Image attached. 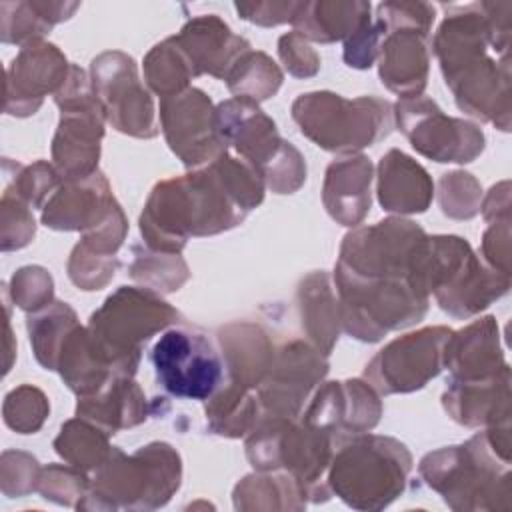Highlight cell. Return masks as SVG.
<instances>
[{
  "mask_svg": "<svg viewBox=\"0 0 512 512\" xmlns=\"http://www.w3.org/2000/svg\"><path fill=\"white\" fill-rule=\"evenodd\" d=\"M54 26L38 10L36 0L0 2V40L26 46L42 40Z\"/></svg>",
  "mask_w": 512,
  "mask_h": 512,
  "instance_id": "b9f144b4",
  "label": "cell"
},
{
  "mask_svg": "<svg viewBox=\"0 0 512 512\" xmlns=\"http://www.w3.org/2000/svg\"><path fill=\"white\" fill-rule=\"evenodd\" d=\"M480 212L484 220L498 222V220H510V182L502 180L496 186L490 188L486 196H482Z\"/></svg>",
  "mask_w": 512,
  "mask_h": 512,
  "instance_id": "6f0895ef",
  "label": "cell"
},
{
  "mask_svg": "<svg viewBox=\"0 0 512 512\" xmlns=\"http://www.w3.org/2000/svg\"><path fill=\"white\" fill-rule=\"evenodd\" d=\"M8 294L14 306L32 314L54 300V280L42 266H22L12 274Z\"/></svg>",
  "mask_w": 512,
  "mask_h": 512,
  "instance_id": "7dc6e473",
  "label": "cell"
},
{
  "mask_svg": "<svg viewBox=\"0 0 512 512\" xmlns=\"http://www.w3.org/2000/svg\"><path fill=\"white\" fill-rule=\"evenodd\" d=\"M376 18L384 22V26H412L430 32L434 18H436V8L428 2H382L376 8Z\"/></svg>",
  "mask_w": 512,
  "mask_h": 512,
  "instance_id": "db71d44e",
  "label": "cell"
},
{
  "mask_svg": "<svg viewBox=\"0 0 512 512\" xmlns=\"http://www.w3.org/2000/svg\"><path fill=\"white\" fill-rule=\"evenodd\" d=\"M118 204L108 178L98 170L82 180H64L42 208L46 228L62 232H88L96 228Z\"/></svg>",
  "mask_w": 512,
  "mask_h": 512,
  "instance_id": "603a6c76",
  "label": "cell"
},
{
  "mask_svg": "<svg viewBox=\"0 0 512 512\" xmlns=\"http://www.w3.org/2000/svg\"><path fill=\"white\" fill-rule=\"evenodd\" d=\"M340 326L360 342H380L388 332L418 324L430 296L418 292L408 278H356L334 268Z\"/></svg>",
  "mask_w": 512,
  "mask_h": 512,
  "instance_id": "8fae6325",
  "label": "cell"
},
{
  "mask_svg": "<svg viewBox=\"0 0 512 512\" xmlns=\"http://www.w3.org/2000/svg\"><path fill=\"white\" fill-rule=\"evenodd\" d=\"M376 194L386 212L422 214L432 204L434 182L422 164L392 148L378 162Z\"/></svg>",
  "mask_w": 512,
  "mask_h": 512,
  "instance_id": "f1b7e54d",
  "label": "cell"
},
{
  "mask_svg": "<svg viewBox=\"0 0 512 512\" xmlns=\"http://www.w3.org/2000/svg\"><path fill=\"white\" fill-rule=\"evenodd\" d=\"M90 80L112 128L144 140L158 136L154 100L142 84L132 56L120 50L98 54L90 62Z\"/></svg>",
  "mask_w": 512,
  "mask_h": 512,
  "instance_id": "2e32d148",
  "label": "cell"
},
{
  "mask_svg": "<svg viewBox=\"0 0 512 512\" xmlns=\"http://www.w3.org/2000/svg\"><path fill=\"white\" fill-rule=\"evenodd\" d=\"M56 372L76 396L94 394L116 376L92 346L88 328L80 324L64 340L58 354Z\"/></svg>",
  "mask_w": 512,
  "mask_h": 512,
  "instance_id": "d6a6232c",
  "label": "cell"
},
{
  "mask_svg": "<svg viewBox=\"0 0 512 512\" xmlns=\"http://www.w3.org/2000/svg\"><path fill=\"white\" fill-rule=\"evenodd\" d=\"M266 184L226 150L214 162L160 180L148 194L138 226L144 246L180 254L190 238L222 234L244 222L264 200Z\"/></svg>",
  "mask_w": 512,
  "mask_h": 512,
  "instance_id": "6da1fadb",
  "label": "cell"
},
{
  "mask_svg": "<svg viewBox=\"0 0 512 512\" xmlns=\"http://www.w3.org/2000/svg\"><path fill=\"white\" fill-rule=\"evenodd\" d=\"M438 204L444 216L454 220H470L480 212L482 186L464 170L442 174L438 180Z\"/></svg>",
  "mask_w": 512,
  "mask_h": 512,
  "instance_id": "ee69618b",
  "label": "cell"
},
{
  "mask_svg": "<svg viewBox=\"0 0 512 512\" xmlns=\"http://www.w3.org/2000/svg\"><path fill=\"white\" fill-rule=\"evenodd\" d=\"M216 340L224 360L226 378L256 392L276 354V344L268 332L256 322L236 320L224 324L218 330Z\"/></svg>",
  "mask_w": 512,
  "mask_h": 512,
  "instance_id": "83f0119b",
  "label": "cell"
},
{
  "mask_svg": "<svg viewBox=\"0 0 512 512\" xmlns=\"http://www.w3.org/2000/svg\"><path fill=\"white\" fill-rule=\"evenodd\" d=\"M54 102L60 108V122L52 138V164L62 180L88 178L98 172L106 120L90 74L72 64Z\"/></svg>",
  "mask_w": 512,
  "mask_h": 512,
  "instance_id": "7c38bea8",
  "label": "cell"
},
{
  "mask_svg": "<svg viewBox=\"0 0 512 512\" xmlns=\"http://www.w3.org/2000/svg\"><path fill=\"white\" fill-rule=\"evenodd\" d=\"M50 414L48 396L32 386L22 384L10 390L2 402L4 424L18 434H36Z\"/></svg>",
  "mask_w": 512,
  "mask_h": 512,
  "instance_id": "7bdbcfd3",
  "label": "cell"
},
{
  "mask_svg": "<svg viewBox=\"0 0 512 512\" xmlns=\"http://www.w3.org/2000/svg\"><path fill=\"white\" fill-rule=\"evenodd\" d=\"M428 38L430 32L420 28L386 26L376 60L378 74L382 84L400 100L424 94L430 70Z\"/></svg>",
  "mask_w": 512,
  "mask_h": 512,
  "instance_id": "7402d4cb",
  "label": "cell"
},
{
  "mask_svg": "<svg viewBox=\"0 0 512 512\" xmlns=\"http://www.w3.org/2000/svg\"><path fill=\"white\" fill-rule=\"evenodd\" d=\"M160 130L188 170L206 166L230 150L218 128L216 106L200 88L160 98Z\"/></svg>",
  "mask_w": 512,
  "mask_h": 512,
  "instance_id": "d6986e66",
  "label": "cell"
},
{
  "mask_svg": "<svg viewBox=\"0 0 512 512\" xmlns=\"http://www.w3.org/2000/svg\"><path fill=\"white\" fill-rule=\"evenodd\" d=\"M408 280L460 320L480 314L510 288L508 274L490 268L468 240L454 234H426L412 256Z\"/></svg>",
  "mask_w": 512,
  "mask_h": 512,
  "instance_id": "3957f363",
  "label": "cell"
},
{
  "mask_svg": "<svg viewBox=\"0 0 512 512\" xmlns=\"http://www.w3.org/2000/svg\"><path fill=\"white\" fill-rule=\"evenodd\" d=\"M278 56H280L284 68L288 70V74H292L296 78H312L320 70L318 52L296 30L280 36Z\"/></svg>",
  "mask_w": 512,
  "mask_h": 512,
  "instance_id": "f5cc1de1",
  "label": "cell"
},
{
  "mask_svg": "<svg viewBox=\"0 0 512 512\" xmlns=\"http://www.w3.org/2000/svg\"><path fill=\"white\" fill-rule=\"evenodd\" d=\"M392 108L394 124L424 158L468 164L484 152L486 138L478 124L444 114L442 108L424 94L398 100Z\"/></svg>",
  "mask_w": 512,
  "mask_h": 512,
  "instance_id": "9a60e30c",
  "label": "cell"
},
{
  "mask_svg": "<svg viewBox=\"0 0 512 512\" xmlns=\"http://www.w3.org/2000/svg\"><path fill=\"white\" fill-rule=\"evenodd\" d=\"M410 472L412 454L406 444L392 436L362 432L336 444L326 484L354 510H382L406 490Z\"/></svg>",
  "mask_w": 512,
  "mask_h": 512,
  "instance_id": "5b68a950",
  "label": "cell"
},
{
  "mask_svg": "<svg viewBox=\"0 0 512 512\" xmlns=\"http://www.w3.org/2000/svg\"><path fill=\"white\" fill-rule=\"evenodd\" d=\"M204 412L208 430L224 438H242L260 420L256 392L228 378L206 400Z\"/></svg>",
  "mask_w": 512,
  "mask_h": 512,
  "instance_id": "e575fe53",
  "label": "cell"
},
{
  "mask_svg": "<svg viewBox=\"0 0 512 512\" xmlns=\"http://www.w3.org/2000/svg\"><path fill=\"white\" fill-rule=\"evenodd\" d=\"M374 166L364 154L342 156L328 164L322 184V204L332 220L356 228L370 212Z\"/></svg>",
  "mask_w": 512,
  "mask_h": 512,
  "instance_id": "484cf974",
  "label": "cell"
},
{
  "mask_svg": "<svg viewBox=\"0 0 512 512\" xmlns=\"http://www.w3.org/2000/svg\"><path fill=\"white\" fill-rule=\"evenodd\" d=\"M70 66L52 42L38 40L22 46L6 68L4 112L18 118L36 114L44 98L64 86Z\"/></svg>",
  "mask_w": 512,
  "mask_h": 512,
  "instance_id": "ffe728a7",
  "label": "cell"
},
{
  "mask_svg": "<svg viewBox=\"0 0 512 512\" xmlns=\"http://www.w3.org/2000/svg\"><path fill=\"white\" fill-rule=\"evenodd\" d=\"M182 484V458L168 442H150L132 454L112 448L94 472L78 510H156Z\"/></svg>",
  "mask_w": 512,
  "mask_h": 512,
  "instance_id": "8992f818",
  "label": "cell"
},
{
  "mask_svg": "<svg viewBox=\"0 0 512 512\" xmlns=\"http://www.w3.org/2000/svg\"><path fill=\"white\" fill-rule=\"evenodd\" d=\"M184 316L160 294L144 286L116 288L88 320V336L100 358L116 376H134L142 360V344Z\"/></svg>",
  "mask_w": 512,
  "mask_h": 512,
  "instance_id": "52a82bcc",
  "label": "cell"
},
{
  "mask_svg": "<svg viewBox=\"0 0 512 512\" xmlns=\"http://www.w3.org/2000/svg\"><path fill=\"white\" fill-rule=\"evenodd\" d=\"M126 234H128V220L124 216L122 206L116 204L96 228L82 234L80 244H84L88 250L96 254L116 256V252L126 240Z\"/></svg>",
  "mask_w": 512,
  "mask_h": 512,
  "instance_id": "816d5d0a",
  "label": "cell"
},
{
  "mask_svg": "<svg viewBox=\"0 0 512 512\" xmlns=\"http://www.w3.org/2000/svg\"><path fill=\"white\" fill-rule=\"evenodd\" d=\"M300 2L298 0H256V2H236L234 8L238 16L246 22H252L256 26H278V24H292L296 10Z\"/></svg>",
  "mask_w": 512,
  "mask_h": 512,
  "instance_id": "11a10c76",
  "label": "cell"
},
{
  "mask_svg": "<svg viewBox=\"0 0 512 512\" xmlns=\"http://www.w3.org/2000/svg\"><path fill=\"white\" fill-rule=\"evenodd\" d=\"M448 326H426L388 342L364 368V380L380 394H408L424 388L444 368Z\"/></svg>",
  "mask_w": 512,
  "mask_h": 512,
  "instance_id": "e0dca14e",
  "label": "cell"
},
{
  "mask_svg": "<svg viewBox=\"0 0 512 512\" xmlns=\"http://www.w3.org/2000/svg\"><path fill=\"white\" fill-rule=\"evenodd\" d=\"M42 466L22 450H4L0 456V490L8 498H20L38 490Z\"/></svg>",
  "mask_w": 512,
  "mask_h": 512,
  "instance_id": "c3c4849f",
  "label": "cell"
},
{
  "mask_svg": "<svg viewBox=\"0 0 512 512\" xmlns=\"http://www.w3.org/2000/svg\"><path fill=\"white\" fill-rule=\"evenodd\" d=\"M512 2L450 6L432 48L456 106L502 132L510 130Z\"/></svg>",
  "mask_w": 512,
  "mask_h": 512,
  "instance_id": "7a4b0ae2",
  "label": "cell"
},
{
  "mask_svg": "<svg viewBox=\"0 0 512 512\" xmlns=\"http://www.w3.org/2000/svg\"><path fill=\"white\" fill-rule=\"evenodd\" d=\"M372 4L364 0H314L300 2L292 26L308 42L332 44L348 40L370 18Z\"/></svg>",
  "mask_w": 512,
  "mask_h": 512,
  "instance_id": "1f68e13d",
  "label": "cell"
},
{
  "mask_svg": "<svg viewBox=\"0 0 512 512\" xmlns=\"http://www.w3.org/2000/svg\"><path fill=\"white\" fill-rule=\"evenodd\" d=\"M36 234L32 210L22 200L2 194L0 200V248L12 252L28 246Z\"/></svg>",
  "mask_w": 512,
  "mask_h": 512,
  "instance_id": "681fc988",
  "label": "cell"
},
{
  "mask_svg": "<svg viewBox=\"0 0 512 512\" xmlns=\"http://www.w3.org/2000/svg\"><path fill=\"white\" fill-rule=\"evenodd\" d=\"M4 192L10 194L30 208H44L52 192L64 182L52 162L36 160L34 164H20L10 158L2 162Z\"/></svg>",
  "mask_w": 512,
  "mask_h": 512,
  "instance_id": "60d3db41",
  "label": "cell"
},
{
  "mask_svg": "<svg viewBox=\"0 0 512 512\" xmlns=\"http://www.w3.org/2000/svg\"><path fill=\"white\" fill-rule=\"evenodd\" d=\"M88 472L72 464H48L40 470L38 494L60 506H78V502L88 494L90 488Z\"/></svg>",
  "mask_w": 512,
  "mask_h": 512,
  "instance_id": "f6af8a7d",
  "label": "cell"
},
{
  "mask_svg": "<svg viewBox=\"0 0 512 512\" xmlns=\"http://www.w3.org/2000/svg\"><path fill=\"white\" fill-rule=\"evenodd\" d=\"M150 358L160 386L174 398L206 402L226 376L222 354L208 336L182 324L162 332Z\"/></svg>",
  "mask_w": 512,
  "mask_h": 512,
  "instance_id": "4fadbf2b",
  "label": "cell"
},
{
  "mask_svg": "<svg viewBox=\"0 0 512 512\" xmlns=\"http://www.w3.org/2000/svg\"><path fill=\"white\" fill-rule=\"evenodd\" d=\"M424 228L402 216L352 228L342 244L336 270L356 278H408Z\"/></svg>",
  "mask_w": 512,
  "mask_h": 512,
  "instance_id": "5bb4252c",
  "label": "cell"
},
{
  "mask_svg": "<svg viewBox=\"0 0 512 512\" xmlns=\"http://www.w3.org/2000/svg\"><path fill=\"white\" fill-rule=\"evenodd\" d=\"M296 306L306 340L312 342L322 354L330 356L340 338L342 326L338 298L332 290L328 272L314 270L298 282Z\"/></svg>",
  "mask_w": 512,
  "mask_h": 512,
  "instance_id": "4dcf8cb0",
  "label": "cell"
},
{
  "mask_svg": "<svg viewBox=\"0 0 512 512\" xmlns=\"http://www.w3.org/2000/svg\"><path fill=\"white\" fill-rule=\"evenodd\" d=\"M112 448L110 434L80 416L64 422L54 438L56 454L84 472H96L108 460Z\"/></svg>",
  "mask_w": 512,
  "mask_h": 512,
  "instance_id": "8d00e7d4",
  "label": "cell"
},
{
  "mask_svg": "<svg viewBox=\"0 0 512 512\" xmlns=\"http://www.w3.org/2000/svg\"><path fill=\"white\" fill-rule=\"evenodd\" d=\"M128 274L134 282L160 296L180 290L190 280V268L180 254L160 252L138 244L132 246Z\"/></svg>",
  "mask_w": 512,
  "mask_h": 512,
  "instance_id": "f35d334b",
  "label": "cell"
},
{
  "mask_svg": "<svg viewBox=\"0 0 512 512\" xmlns=\"http://www.w3.org/2000/svg\"><path fill=\"white\" fill-rule=\"evenodd\" d=\"M510 220L490 222L486 232L482 234V256L486 264L502 274L510 276Z\"/></svg>",
  "mask_w": 512,
  "mask_h": 512,
  "instance_id": "9f6ffc18",
  "label": "cell"
},
{
  "mask_svg": "<svg viewBox=\"0 0 512 512\" xmlns=\"http://www.w3.org/2000/svg\"><path fill=\"white\" fill-rule=\"evenodd\" d=\"M220 134L228 148L256 168L276 194H294L306 182L300 150L278 134L274 120L252 100L228 98L216 106Z\"/></svg>",
  "mask_w": 512,
  "mask_h": 512,
  "instance_id": "30bf717a",
  "label": "cell"
},
{
  "mask_svg": "<svg viewBox=\"0 0 512 512\" xmlns=\"http://www.w3.org/2000/svg\"><path fill=\"white\" fill-rule=\"evenodd\" d=\"M382 412L380 394L364 378H352L318 384L300 416L328 430L338 444L342 438L374 430Z\"/></svg>",
  "mask_w": 512,
  "mask_h": 512,
  "instance_id": "44dd1931",
  "label": "cell"
},
{
  "mask_svg": "<svg viewBox=\"0 0 512 512\" xmlns=\"http://www.w3.org/2000/svg\"><path fill=\"white\" fill-rule=\"evenodd\" d=\"M172 40L186 54L196 76L208 74L218 80H224L234 62L252 48L216 14L190 18Z\"/></svg>",
  "mask_w": 512,
  "mask_h": 512,
  "instance_id": "cb8c5ba5",
  "label": "cell"
},
{
  "mask_svg": "<svg viewBox=\"0 0 512 512\" xmlns=\"http://www.w3.org/2000/svg\"><path fill=\"white\" fill-rule=\"evenodd\" d=\"M120 262L116 256H104L88 250L84 244H76L68 258V278L80 290L92 292L104 288L116 274Z\"/></svg>",
  "mask_w": 512,
  "mask_h": 512,
  "instance_id": "bcb514c9",
  "label": "cell"
},
{
  "mask_svg": "<svg viewBox=\"0 0 512 512\" xmlns=\"http://www.w3.org/2000/svg\"><path fill=\"white\" fill-rule=\"evenodd\" d=\"M282 80L284 74L278 64L266 52L252 48L234 62L224 78L234 98H246L256 104L272 98L280 90Z\"/></svg>",
  "mask_w": 512,
  "mask_h": 512,
  "instance_id": "74e56055",
  "label": "cell"
},
{
  "mask_svg": "<svg viewBox=\"0 0 512 512\" xmlns=\"http://www.w3.org/2000/svg\"><path fill=\"white\" fill-rule=\"evenodd\" d=\"M330 370L328 356L308 340L276 346L272 366L256 388L260 418H296Z\"/></svg>",
  "mask_w": 512,
  "mask_h": 512,
  "instance_id": "ac0fdd59",
  "label": "cell"
},
{
  "mask_svg": "<svg viewBox=\"0 0 512 512\" xmlns=\"http://www.w3.org/2000/svg\"><path fill=\"white\" fill-rule=\"evenodd\" d=\"M78 324L80 322L74 308L60 300H52L48 306L28 314L26 328L30 346L36 362L44 370H56L60 348Z\"/></svg>",
  "mask_w": 512,
  "mask_h": 512,
  "instance_id": "d590c367",
  "label": "cell"
},
{
  "mask_svg": "<svg viewBox=\"0 0 512 512\" xmlns=\"http://www.w3.org/2000/svg\"><path fill=\"white\" fill-rule=\"evenodd\" d=\"M290 112L302 136L326 152L344 156L376 144L394 128V108L378 96L348 100L328 90L306 92L292 102Z\"/></svg>",
  "mask_w": 512,
  "mask_h": 512,
  "instance_id": "9c48e42d",
  "label": "cell"
},
{
  "mask_svg": "<svg viewBox=\"0 0 512 512\" xmlns=\"http://www.w3.org/2000/svg\"><path fill=\"white\" fill-rule=\"evenodd\" d=\"M198 78L186 54L170 38L158 42L144 56V80L160 98H168L190 88V80Z\"/></svg>",
  "mask_w": 512,
  "mask_h": 512,
  "instance_id": "ab89813d",
  "label": "cell"
},
{
  "mask_svg": "<svg viewBox=\"0 0 512 512\" xmlns=\"http://www.w3.org/2000/svg\"><path fill=\"white\" fill-rule=\"evenodd\" d=\"M446 414L468 428L510 420V368L482 380H448L442 394Z\"/></svg>",
  "mask_w": 512,
  "mask_h": 512,
  "instance_id": "4316f807",
  "label": "cell"
},
{
  "mask_svg": "<svg viewBox=\"0 0 512 512\" xmlns=\"http://www.w3.org/2000/svg\"><path fill=\"white\" fill-rule=\"evenodd\" d=\"M246 458L256 472H288L302 486L308 502H326L332 492L326 472L336 438L302 416L260 418L246 434Z\"/></svg>",
  "mask_w": 512,
  "mask_h": 512,
  "instance_id": "ba28073f",
  "label": "cell"
},
{
  "mask_svg": "<svg viewBox=\"0 0 512 512\" xmlns=\"http://www.w3.org/2000/svg\"><path fill=\"white\" fill-rule=\"evenodd\" d=\"M236 510H304L308 498L288 472H254L244 476L232 490Z\"/></svg>",
  "mask_w": 512,
  "mask_h": 512,
  "instance_id": "836d02e7",
  "label": "cell"
},
{
  "mask_svg": "<svg viewBox=\"0 0 512 512\" xmlns=\"http://www.w3.org/2000/svg\"><path fill=\"white\" fill-rule=\"evenodd\" d=\"M444 368L450 370L452 380L492 378L510 368L500 346L496 318L484 316L452 330L444 344Z\"/></svg>",
  "mask_w": 512,
  "mask_h": 512,
  "instance_id": "d4e9b609",
  "label": "cell"
},
{
  "mask_svg": "<svg viewBox=\"0 0 512 512\" xmlns=\"http://www.w3.org/2000/svg\"><path fill=\"white\" fill-rule=\"evenodd\" d=\"M384 34L386 26L378 18L370 20L364 28H360L356 34L344 40V62L356 70H368L370 66H374V62L378 60Z\"/></svg>",
  "mask_w": 512,
  "mask_h": 512,
  "instance_id": "f907efd6",
  "label": "cell"
},
{
  "mask_svg": "<svg viewBox=\"0 0 512 512\" xmlns=\"http://www.w3.org/2000/svg\"><path fill=\"white\" fill-rule=\"evenodd\" d=\"M150 406L134 376H114L106 386L88 396H78L76 416L86 418L114 436L148 420Z\"/></svg>",
  "mask_w": 512,
  "mask_h": 512,
  "instance_id": "f546056e",
  "label": "cell"
},
{
  "mask_svg": "<svg viewBox=\"0 0 512 512\" xmlns=\"http://www.w3.org/2000/svg\"><path fill=\"white\" fill-rule=\"evenodd\" d=\"M418 474L456 512L512 508L510 462L490 448L484 432L428 452L418 464Z\"/></svg>",
  "mask_w": 512,
  "mask_h": 512,
  "instance_id": "277c9868",
  "label": "cell"
}]
</instances>
